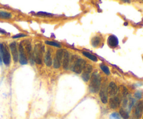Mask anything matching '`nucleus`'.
<instances>
[{
    "instance_id": "1",
    "label": "nucleus",
    "mask_w": 143,
    "mask_h": 119,
    "mask_svg": "<svg viewBox=\"0 0 143 119\" xmlns=\"http://www.w3.org/2000/svg\"><path fill=\"white\" fill-rule=\"evenodd\" d=\"M101 86V78L98 72H94L91 76L89 90L92 93H97Z\"/></svg>"
},
{
    "instance_id": "2",
    "label": "nucleus",
    "mask_w": 143,
    "mask_h": 119,
    "mask_svg": "<svg viewBox=\"0 0 143 119\" xmlns=\"http://www.w3.org/2000/svg\"><path fill=\"white\" fill-rule=\"evenodd\" d=\"M44 53V46L41 44L36 45L33 53V57L37 64H41L43 60V55Z\"/></svg>"
},
{
    "instance_id": "3",
    "label": "nucleus",
    "mask_w": 143,
    "mask_h": 119,
    "mask_svg": "<svg viewBox=\"0 0 143 119\" xmlns=\"http://www.w3.org/2000/svg\"><path fill=\"white\" fill-rule=\"evenodd\" d=\"M0 53L2 54L4 63L6 65H9L11 63V55L7 46L2 43H0Z\"/></svg>"
},
{
    "instance_id": "4",
    "label": "nucleus",
    "mask_w": 143,
    "mask_h": 119,
    "mask_svg": "<svg viewBox=\"0 0 143 119\" xmlns=\"http://www.w3.org/2000/svg\"><path fill=\"white\" fill-rule=\"evenodd\" d=\"M86 62L83 59H78L76 60V63L74 64L73 67H72V70L76 74H80L85 67Z\"/></svg>"
},
{
    "instance_id": "5",
    "label": "nucleus",
    "mask_w": 143,
    "mask_h": 119,
    "mask_svg": "<svg viewBox=\"0 0 143 119\" xmlns=\"http://www.w3.org/2000/svg\"><path fill=\"white\" fill-rule=\"evenodd\" d=\"M64 50L62 49H59L58 51L56 52V55L54 57V61H53V67L54 68L58 69L60 67L61 62L62 61V58H63Z\"/></svg>"
},
{
    "instance_id": "6",
    "label": "nucleus",
    "mask_w": 143,
    "mask_h": 119,
    "mask_svg": "<svg viewBox=\"0 0 143 119\" xmlns=\"http://www.w3.org/2000/svg\"><path fill=\"white\" fill-rule=\"evenodd\" d=\"M99 95L102 102L106 104L108 102V87L106 86V83H103L101 86Z\"/></svg>"
},
{
    "instance_id": "7",
    "label": "nucleus",
    "mask_w": 143,
    "mask_h": 119,
    "mask_svg": "<svg viewBox=\"0 0 143 119\" xmlns=\"http://www.w3.org/2000/svg\"><path fill=\"white\" fill-rule=\"evenodd\" d=\"M18 57H19L20 64H26L27 63V58L26 54H25V52H24V48H23V46H22V43H20L19 45Z\"/></svg>"
},
{
    "instance_id": "8",
    "label": "nucleus",
    "mask_w": 143,
    "mask_h": 119,
    "mask_svg": "<svg viewBox=\"0 0 143 119\" xmlns=\"http://www.w3.org/2000/svg\"><path fill=\"white\" fill-rule=\"evenodd\" d=\"M119 91V88L117 87V84L115 82H110L108 86V94L111 97H115Z\"/></svg>"
},
{
    "instance_id": "9",
    "label": "nucleus",
    "mask_w": 143,
    "mask_h": 119,
    "mask_svg": "<svg viewBox=\"0 0 143 119\" xmlns=\"http://www.w3.org/2000/svg\"><path fill=\"white\" fill-rule=\"evenodd\" d=\"M143 111V101H140L135 106L134 115L137 119L140 118Z\"/></svg>"
},
{
    "instance_id": "10",
    "label": "nucleus",
    "mask_w": 143,
    "mask_h": 119,
    "mask_svg": "<svg viewBox=\"0 0 143 119\" xmlns=\"http://www.w3.org/2000/svg\"><path fill=\"white\" fill-rule=\"evenodd\" d=\"M22 46L24 48V50L25 51V54L26 56H28L30 59H32V45L31 43L29 41H24L22 42Z\"/></svg>"
},
{
    "instance_id": "11",
    "label": "nucleus",
    "mask_w": 143,
    "mask_h": 119,
    "mask_svg": "<svg viewBox=\"0 0 143 119\" xmlns=\"http://www.w3.org/2000/svg\"><path fill=\"white\" fill-rule=\"evenodd\" d=\"M70 64V55L67 51H64L63 58H62V64L64 69H68Z\"/></svg>"
},
{
    "instance_id": "12",
    "label": "nucleus",
    "mask_w": 143,
    "mask_h": 119,
    "mask_svg": "<svg viewBox=\"0 0 143 119\" xmlns=\"http://www.w3.org/2000/svg\"><path fill=\"white\" fill-rule=\"evenodd\" d=\"M10 49H11V54L13 55L14 62H17V60H18V51H17V46H16L15 42H12L10 44Z\"/></svg>"
},
{
    "instance_id": "13",
    "label": "nucleus",
    "mask_w": 143,
    "mask_h": 119,
    "mask_svg": "<svg viewBox=\"0 0 143 119\" xmlns=\"http://www.w3.org/2000/svg\"><path fill=\"white\" fill-rule=\"evenodd\" d=\"M108 44L111 48H116L119 44V40L115 35H110L108 39Z\"/></svg>"
},
{
    "instance_id": "14",
    "label": "nucleus",
    "mask_w": 143,
    "mask_h": 119,
    "mask_svg": "<svg viewBox=\"0 0 143 119\" xmlns=\"http://www.w3.org/2000/svg\"><path fill=\"white\" fill-rule=\"evenodd\" d=\"M119 103H120V101H119V98L118 97H111L110 99V101H109L110 107L114 109H117L119 106Z\"/></svg>"
},
{
    "instance_id": "15",
    "label": "nucleus",
    "mask_w": 143,
    "mask_h": 119,
    "mask_svg": "<svg viewBox=\"0 0 143 119\" xmlns=\"http://www.w3.org/2000/svg\"><path fill=\"white\" fill-rule=\"evenodd\" d=\"M44 61H45V63H46L47 66L50 67L52 65V55H51V52H50V50H48L46 52V55H45V58H44Z\"/></svg>"
},
{
    "instance_id": "16",
    "label": "nucleus",
    "mask_w": 143,
    "mask_h": 119,
    "mask_svg": "<svg viewBox=\"0 0 143 119\" xmlns=\"http://www.w3.org/2000/svg\"><path fill=\"white\" fill-rule=\"evenodd\" d=\"M101 39L100 37L98 36H95V37H94L91 40V45H92V46L94 47V48H96L99 46V44H101Z\"/></svg>"
},
{
    "instance_id": "17",
    "label": "nucleus",
    "mask_w": 143,
    "mask_h": 119,
    "mask_svg": "<svg viewBox=\"0 0 143 119\" xmlns=\"http://www.w3.org/2000/svg\"><path fill=\"white\" fill-rule=\"evenodd\" d=\"M119 91L120 92V94L123 97H125L128 95V90L127 88L124 86H120L119 88Z\"/></svg>"
},
{
    "instance_id": "18",
    "label": "nucleus",
    "mask_w": 143,
    "mask_h": 119,
    "mask_svg": "<svg viewBox=\"0 0 143 119\" xmlns=\"http://www.w3.org/2000/svg\"><path fill=\"white\" fill-rule=\"evenodd\" d=\"M83 54L84 55H85V57H88L89 59H91V60H92V61L96 62V61H97V60H98L97 57H96L95 55H92V54H91V53H88V52H85V51H83Z\"/></svg>"
},
{
    "instance_id": "19",
    "label": "nucleus",
    "mask_w": 143,
    "mask_h": 119,
    "mask_svg": "<svg viewBox=\"0 0 143 119\" xmlns=\"http://www.w3.org/2000/svg\"><path fill=\"white\" fill-rule=\"evenodd\" d=\"M119 114H120V116L124 119H128V118H129L128 113L124 110V109H121L119 110Z\"/></svg>"
},
{
    "instance_id": "20",
    "label": "nucleus",
    "mask_w": 143,
    "mask_h": 119,
    "mask_svg": "<svg viewBox=\"0 0 143 119\" xmlns=\"http://www.w3.org/2000/svg\"><path fill=\"white\" fill-rule=\"evenodd\" d=\"M11 13L6 12V11H0V18H11Z\"/></svg>"
},
{
    "instance_id": "21",
    "label": "nucleus",
    "mask_w": 143,
    "mask_h": 119,
    "mask_svg": "<svg viewBox=\"0 0 143 119\" xmlns=\"http://www.w3.org/2000/svg\"><path fill=\"white\" fill-rule=\"evenodd\" d=\"M90 78H91L90 74L87 72H83V74H82V79L84 80V81L87 82L89 79H90Z\"/></svg>"
},
{
    "instance_id": "22",
    "label": "nucleus",
    "mask_w": 143,
    "mask_h": 119,
    "mask_svg": "<svg viewBox=\"0 0 143 119\" xmlns=\"http://www.w3.org/2000/svg\"><path fill=\"white\" fill-rule=\"evenodd\" d=\"M83 72H87L89 73V74H91V71H92V66H91V64H85V67L83 69Z\"/></svg>"
},
{
    "instance_id": "23",
    "label": "nucleus",
    "mask_w": 143,
    "mask_h": 119,
    "mask_svg": "<svg viewBox=\"0 0 143 119\" xmlns=\"http://www.w3.org/2000/svg\"><path fill=\"white\" fill-rule=\"evenodd\" d=\"M46 44H48V45H50V46H52L57 47V48H61V44H59V43H57V42L46 41Z\"/></svg>"
},
{
    "instance_id": "24",
    "label": "nucleus",
    "mask_w": 143,
    "mask_h": 119,
    "mask_svg": "<svg viewBox=\"0 0 143 119\" xmlns=\"http://www.w3.org/2000/svg\"><path fill=\"white\" fill-rule=\"evenodd\" d=\"M101 70L105 73V74H110V69L106 65H104V64H101Z\"/></svg>"
},
{
    "instance_id": "25",
    "label": "nucleus",
    "mask_w": 143,
    "mask_h": 119,
    "mask_svg": "<svg viewBox=\"0 0 143 119\" xmlns=\"http://www.w3.org/2000/svg\"><path fill=\"white\" fill-rule=\"evenodd\" d=\"M110 119H121V116L118 113L114 112L110 116Z\"/></svg>"
},
{
    "instance_id": "26",
    "label": "nucleus",
    "mask_w": 143,
    "mask_h": 119,
    "mask_svg": "<svg viewBox=\"0 0 143 119\" xmlns=\"http://www.w3.org/2000/svg\"><path fill=\"white\" fill-rule=\"evenodd\" d=\"M135 97H136L137 99H140L142 97V92L141 91H137L136 93H135Z\"/></svg>"
},
{
    "instance_id": "27",
    "label": "nucleus",
    "mask_w": 143,
    "mask_h": 119,
    "mask_svg": "<svg viewBox=\"0 0 143 119\" xmlns=\"http://www.w3.org/2000/svg\"><path fill=\"white\" fill-rule=\"evenodd\" d=\"M26 34H18L17 35L13 36V39H17V38H20V37H26Z\"/></svg>"
},
{
    "instance_id": "28",
    "label": "nucleus",
    "mask_w": 143,
    "mask_h": 119,
    "mask_svg": "<svg viewBox=\"0 0 143 119\" xmlns=\"http://www.w3.org/2000/svg\"><path fill=\"white\" fill-rule=\"evenodd\" d=\"M37 14L40 15V16H52V14H51V13H45V12H39Z\"/></svg>"
},
{
    "instance_id": "29",
    "label": "nucleus",
    "mask_w": 143,
    "mask_h": 119,
    "mask_svg": "<svg viewBox=\"0 0 143 119\" xmlns=\"http://www.w3.org/2000/svg\"><path fill=\"white\" fill-rule=\"evenodd\" d=\"M0 33H2V34H7L6 31L4 30V29H0Z\"/></svg>"
},
{
    "instance_id": "30",
    "label": "nucleus",
    "mask_w": 143,
    "mask_h": 119,
    "mask_svg": "<svg viewBox=\"0 0 143 119\" xmlns=\"http://www.w3.org/2000/svg\"><path fill=\"white\" fill-rule=\"evenodd\" d=\"M2 64V57H1V55H0V64Z\"/></svg>"
}]
</instances>
